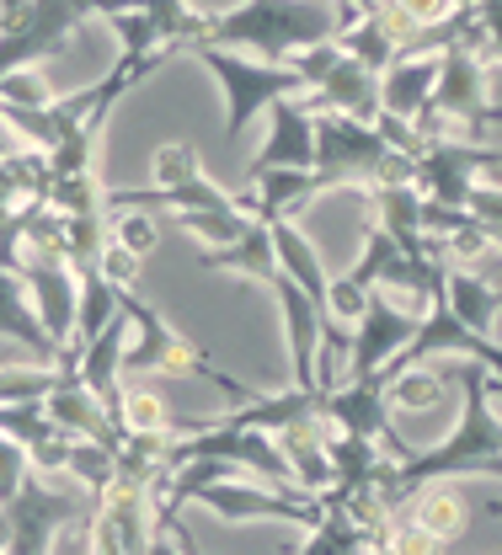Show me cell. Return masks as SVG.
<instances>
[{
  "label": "cell",
  "instance_id": "d6986e66",
  "mask_svg": "<svg viewBox=\"0 0 502 555\" xmlns=\"http://www.w3.org/2000/svg\"><path fill=\"white\" fill-rule=\"evenodd\" d=\"M198 268H204V273H235V278L268 283V278L279 273V251H273L268 219H252L246 235H235L230 246H204V251H198Z\"/></svg>",
  "mask_w": 502,
  "mask_h": 555
},
{
  "label": "cell",
  "instance_id": "83f0119b",
  "mask_svg": "<svg viewBox=\"0 0 502 555\" xmlns=\"http://www.w3.org/2000/svg\"><path fill=\"white\" fill-rule=\"evenodd\" d=\"M107 230H113V241H124L134 257H150V251L160 246V235H166V224H160L155 208H107Z\"/></svg>",
  "mask_w": 502,
  "mask_h": 555
},
{
  "label": "cell",
  "instance_id": "44dd1931",
  "mask_svg": "<svg viewBox=\"0 0 502 555\" xmlns=\"http://www.w3.org/2000/svg\"><path fill=\"white\" fill-rule=\"evenodd\" d=\"M268 230H273V251H279V273H288L316 305L326 299V262H321V251L310 246V235L294 224V219H268Z\"/></svg>",
  "mask_w": 502,
  "mask_h": 555
},
{
  "label": "cell",
  "instance_id": "ba28073f",
  "mask_svg": "<svg viewBox=\"0 0 502 555\" xmlns=\"http://www.w3.org/2000/svg\"><path fill=\"white\" fill-rule=\"evenodd\" d=\"M155 551V502L150 491L107 486L91 507V555H140Z\"/></svg>",
  "mask_w": 502,
  "mask_h": 555
},
{
  "label": "cell",
  "instance_id": "4316f807",
  "mask_svg": "<svg viewBox=\"0 0 502 555\" xmlns=\"http://www.w3.org/2000/svg\"><path fill=\"white\" fill-rule=\"evenodd\" d=\"M454 22H460L454 38L476 43L492 65H502V0H476L471 11H454Z\"/></svg>",
  "mask_w": 502,
  "mask_h": 555
},
{
  "label": "cell",
  "instance_id": "d590c367",
  "mask_svg": "<svg viewBox=\"0 0 502 555\" xmlns=\"http://www.w3.org/2000/svg\"><path fill=\"white\" fill-rule=\"evenodd\" d=\"M487 513H492V518H502V496H492V502H487Z\"/></svg>",
  "mask_w": 502,
  "mask_h": 555
},
{
  "label": "cell",
  "instance_id": "cb8c5ba5",
  "mask_svg": "<svg viewBox=\"0 0 502 555\" xmlns=\"http://www.w3.org/2000/svg\"><path fill=\"white\" fill-rule=\"evenodd\" d=\"M75 278H80V305H75V337H70V347H80V343H91V337H96V332L118 315V288L96 273V268H86V273H75Z\"/></svg>",
  "mask_w": 502,
  "mask_h": 555
},
{
  "label": "cell",
  "instance_id": "4fadbf2b",
  "mask_svg": "<svg viewBox=\"0 0 502 555\" xmlns=\"http://www.w3.org/2000/svg\"><path fill=\"white\" fill-rule=\"evenodd\" d=\"M0 337H11L16 347H27L33 358L43 363H60V369H75V347H60L49 337V326L38 321L33 299H27V283L11 262H0Z\"/></svg>",
  "mask_w": 502,
  "mask_h": 555
},
{
  "label": "cell",
  "instance_id": "5b68a950",
  "mask_svg": "<svg viewBox=\"0 0 502 555\" xmlns=\"http://www.w3.org/2000/svg\"><path fill=\"white\" fill-rule=\"evenodd\" d=\"M502 160V150H487V144H476V139H423L417 150H412V166H417V188H423V198L433 204H454L465 208L471 198V188L492 171Z\"/></svg>",
  "mask_w": 502,
  "mask_h": 555
},
{
  "label": "cell",
  "instance_id": "7402d4cb",
  "mask_svg": "<svg viewBox=\"0 0 502 555\" xmlns=\"http://www.w3.org/2000/svg\"><path fill=\"white\" fill-rule=\"evenodd\" d=\"M337 49H343V54H353L359 65H369L374 75H379V69L401 54V38H396V33L379 22V5H374L369 16L348 22V27H337Z\"/></svg>",
  "mask_w": 502,
  "mask_h": 555
},
{
  "label": "cell",
  "instance_id": "7c38bea8",
  "mask_svg": "<svg viewBox=\"0 0 502 555\" xmlns=\"http://www.w3.org/2000/svg\"><path fill=\"white\" fill-rule=\"evenodd\" d=\"M268 166H316V102L305 96H279L268 107V144L246 171H268Z\"/></svg>",
  "mask_w": 502,
  "mask_h": 555
},
{
  "label": "cell",
  "instance_id": "9a60e30c",
  "mask_svg": "<svg viewBox=\"0 0 502 555\" xmlns=\"http://www.w3.org/2000/svg\"><path fill=\"white\" fill-rule=\"evenodd\" d=\"M268 288H273V299H279V310H284V337H288V358H294V385H305V390H316V347H321V305L294 283L288 273H273L268 278Z\"/></svg>",
  "mask_w": 502,
  "mask_h": 555
},
{
  "label": "cell",
  "instance_id": "ac0fdd59",
  "mask_svg": "<svg viewBox=\"0 0 502 555\" xmlns=\"http://www.w3.org/2000/svg\"><path fill=\"white\" fill-rule=\"evenodd\" d=\"M401 518H412L423 534H433L443 551L449 545H460L465 540V529H471V507H465V496L460 491H449L443 481H423L401 507H396Z\"/></svg>",
  "mask_w": 502,
  "mask_h": 555
},
{
  "label": "cell",
  "instance_id": "e0dca14e",
  "mask_svg": "<svg viewBox=\"0 0 502 555\" xmlns=\"http://www.w3.org/2000/svg\"><path fill=\"white\" fill-rule=\"evenodd\" d=\"M246 182L257 188V219H299L321 193H332V182L316 166H268V171H246Z\"/></svg>",
  "mask_w": 502,
  "mask_h": 555
},
{
  "label": "cell",
  "instance_id": "1f68e13d",
  "mask_svg": "<svg viewBox=\"0 0 502 555\" xmlns=\"http://www.w3.org/2000/svg\"><path fill=\"white\" fill-rule=\"evenodd\" d=\"M49 102H54V91L38 75V65H22L0 80V107H49Z\"/></svg>",
  "mask_w": 502,
  "mask_h": 555
},
{
  "label": "cell",
  "instance_id": "7a4b0ae2",
  "mask_svg": "<svg viewBox=\"0 0 502 555\" xmlns=\"http://www.w3.org/2000/svg\"><path fill=\"white\" fill-rule=\"evenodd\" d=\"M193 60L215 69V80L224 86V134L241 139L246 124L257 113H268L279 96H305V75L288 65V60H257V54H241V49H219V43H193L182 49Z\"/></svg>",
  "mask_w": 502,
  "mask_h": 555
},
{
  "label": "cell",
  "instance_id": "277c9868",
  "mask_svg": "<svg viewBox=\"0 0 502 555\" xmlns=\"http://www.w3.org/2000/svg\"><path fill=\"white\" fill-rule=\"evenodd\" d=\"M288 65L305 75V91L316 102V113H353V118H379V75L369 65H359L353 54L337 49V38L310 43L299 54H288Z\"/></svg>",
  "mask_w": 502,
  "mask_h": 555
},
{
  "label": "cell",
  "instance_id": "ffe728a7",
  "mask_svg": "<svg viewBox=\"0 0 502 555\" xmlns=\"http://www.w3.org/2000/svg\"><path fill=\"white\" fill-rule=\"evenodd\" d=\"M443 305L481 337H498L502 321V283L481 278L476 268H443Z\"/></svg>",
  "mask_w": 502,
  "mask_h": 555
},
{
  "label": "cell",
  "instance_id": "f1b7e54d",
  "mask_svg": "<svg viewBox=\"0 0 502 555\" xmlns=\"http://www.w3.org/2000/svg\"><path fill=\"white\" fill-rule=\"evenodd\" d=\"M193 177H204L198 144L171 139V144H160V150L150 155V182H155V188H182V182H193Z\"/></svg>",
  "mask_w": 502,
  "mask_h": 555
},
{
  "label": "cell",
  "instance_id": "8992f818",
  "mask_svg": "<svg viewBox=\"0 0 502 555\" xmlns=\"http://www.w3.org/2000/svg\"><path fill=\"white\" fill-rule=\"evenodd\" d=\"M423 315H428V310H417V305H407V299H396V294L374 288V294H369V310L353 321V358H348V379H369V385H379L385 363L417 337Z\"/></svg>",
  "mask_w": 502,
  "mask_h": 555
},
{
  "label": "cell",
  "instance_id": "d6a6232c",
  "mask_svg": "<svg viewBox=\"0 0 502 555\" xmlns=\"http://www.w3.org/2000/svg\"><path fill=\"white\" fill-rule=\"evenodd\" d=\"M140 262L124 241H113V230H107V246H102V257H96V273L107 278L113 288H140Z\"/></svg>",
  "mask_w": 502,
  "mask_h": 555
},
{
  "label": "cell",
  "instance_id": "f546056e",
  "mask_svg": "<svg viewBox=\"0 0 502 555\" xmlns=\"http://www.w3.org/2000/svg\"><path fill=\"white\" fill-rule=\"evenodd\" d=\"M369 294L374 288H363L359 278L337 273L326 278V299H321V321H337V326H353L363 310H369Z\"/></svg>",
  "mask_w": 502,
  "mask_h": 555
},
{
  "label": "cell",
  "instance_id": "9c48e42d",
  "mask_svg": "<svg viewBox=\"0 0 502 555\" xmlns=\"http://www.w3.org/2000/svg\"><path fill=\"white\" fill-rule=\"evenodd\" d=\"M16 273L27 283V299H33L38 321L49 326V337L60 347H70L75 305H80V278H75V268L65 257H54V251H27V257L16 262Z\"/></svg>",
  "mask_w": 502,
  "mask_h": 555
},
{
  "label": "cell",
  "instance_id": "8fae6325",
  "mask_svg": "<svg viewBox=\"0 0 502 555\" xmlns=\"http://www.w3.org/2000/svg\"><path fill=\"white\" fill-rule=\"evenodd\" d=\"M332 433H337V422L326 412H310L273 433L288 460V481L299 491H310V496H321L332 486Z\"/></svg>",
  "mask_w": 502,
  "mask_h": 555
},
{
  "label": "cell",
  "instance_id": "2e32d148",
  "mask_svg": "<svg viewBox=\"0 0 502 555\" xmlns=\"http://www.w3.org/2000/svg\"><path fill=\"white\" fill-rule=\"evenodd\" d=\"M438 60L443 49H423V54H396L379 69V113L417 124V113L428 107L433 86H438Z\"/></svg>",
  "mask_w": 502,
  "mask_h": 555
},
{
  "label": "cell",
  "instance_id": "30bf717a",
  "mask_svg": "<svg viewBox=\"0 0 502 555\" xmlns=\"http://www.w3.org/2000/svg\"><path fill=\"white\" fill-rule=\"evenodd\" d=\"M321 412L332 416L343 433L379 438L390 460H407V454H412V443H407V438H401V427H396V412H390L385 390H379V385H369V379H343L337 390H321Z\"/></svg>",
  "mask_w": 502,
  "mask_h": 555
},
{
  "label": "cell",
  "instance_id": "5bb4252c",
  "mask_svg": "<svg viewBox=\"0 0 502 555\" xmlns=\"http://www.w3.org/2000/svg\"><path fill=\"white\" fill-rule=\"evenodd\" d=\"M43 412L54 416L70 438H96V443H124V427H118V416L107 412V401L75 374V369H65V379L43 396Z\"/></svg>",
  "mask_w": 502,
  "mask_h": 555
},
{
  "label": "cell",
  "instance_id": "52a82bcc",
  "mask_svg": "<svg viewBox=\"0 0 502 555\" xmlns=\"http://www.w3.org/2000/svg\"><path fill=\"white\" fill-rule=\"evenodd\" d=\"M438 358H476V363H487L492 374L502 379V347L498 337H481V332H471L449 305H443V294L428 305V315H423V326H417V337L401 347L390 363H385V374H379V390H385V379L390 374H401V369H412V363H438Z\"/></svg>",
  "mask_w": 502,
  "mask_h": 555
},
{
  "label": "cell",
  "instance_id": "e575fe53",
  "mask_svg": "<svg viewBox=\"0 0 502 555\" xmlns=\"http://www.w3.org/2000/svg\"><path fill=\"white\" fill-rule=\"evenodd\" d=\"M465 208H471L476 219H487V230H502V182H476Z\"/></svg>",
  "mask_w": 502,
  "mask_h": 555
},
{
  "label": "cell",
  "instance_id": "3957f363",
  "mask_svg": "<svg viewBox=\"0 0 502 555\" xmlns=\"http://www.w3.org/2000/svg\"><path fill=\"white\" fill-rule=\"evenodd\" d=\"M0 507H5V524H11V551L5 555H49L54 534H60L65 524H75V518H86V513L96 507V496H91L86 486L60 491L54 476L27 470V481L16 486V496H5Z\"/></svg>",
  "mask_w": 502,
  "mask_h": 555
},
{
  "label": "cell",
  "instance_id": "4dcf8cb0",
  "mask_svg": "<svg viewBox=\"0 0 502 555\" xmlns=\"http://www.w3.org/2000/svg\"><path fill=\"white\" fill-rule=\"evenodd\" d=\"M107 198V188L96 182V171H75V177H54V188H49V204L60 208V214H96Z\"/></svg>",
  "mask_w": 502,
  "mask_h": 555
},
{
  "label": "cell",
  "instance_id": "6da1fadb",
  "mask_svg": "<svg viewBox=\"0 0 502 555\" xmlns=\"http://www.w3.org/2000/svg\"><path fill=\"white\" fill-rule=\"evenodd\" d=\"M326 38H337L332 0H241V5L209 16V33L198 43L241 49L257 60H288L310 43H326Z\"/></svg>",
  "mask_w": 502,
  "mask_h": 555
},
{
  "label": "cell",
  "instance_id": "d4e9b609",
  "mask_svg": "<svg viewBox=\"0 0 502 555\" xmlns=\"http://www.w3.org/2000/svg\"><path fill=\"white\" fill-rule=\"evenodd\" d=\"M65 476H70L75 486H86L91 496H102V491L113 486V476H118V449H113V443H96V438H75Z\"/></svg>",
  "mask_w": 502,
  "mask_h": 555
},
{
  "label": "cell",
  "instance_id": "8d00e7d4",
  "mask_svg": "<svg viewBox=\"0 0 502 555\" xmlns=\"http://www.w3.org/2000/svg\"><path fill=\"white\" fill-rule=\"evenodd\" d=\"M454 5H460V11H471V5H476V0H454Z\"/></svg>",
  "mask_w": 502,
  "mask_h": 555
},
{
  "label": "cell",
  "instance_id": "603a6c76",
  "mask_svg": "<svg viewBox=\"0 0 502 555\" xmlns=\"http://www.w3.org/2000/svg\"><path fill=\"white\" fill-rule=\"evenodd\" d=\"M385 401H390V412L443 406V401H449V379H443L433 363H412V369H401V374L385 379Z\"/></svg>",
  "mask_w": 502,
  "mask_h": 555
},
{
  "label": "cell",
  "instance_id": "484cf974",
  "mask_svg": "<svg viewBox=\"0 0 502 555\" xmlns=\"http://www.w3.org/2000/svg\"><path fill=\"white\" fill-rule=\"evenodd\" d=\"M171 422H177V412L166 406V396H155L150 385H124V401H118L124 433H166L171 438Z\"/></svg>",
  "mask_w": 502,
  "mask_h": 555
},
{
  "label": "cell",
  "instance_id": "836d02e7",
  "mask_svg": "<svg viewBox=\"0 0 502 555\" xmlns=\"http://www.w3.org/2000/svg\"><path fill=\"white\" fill-rule=\"evenodd\" d=\"M27 470H33L27 449H22L11 433H0V502H5V496H16V486L27 481Z\"/></svg>",
  "mask_w": 502,
  "mask_h": 555
}]
</instances>
